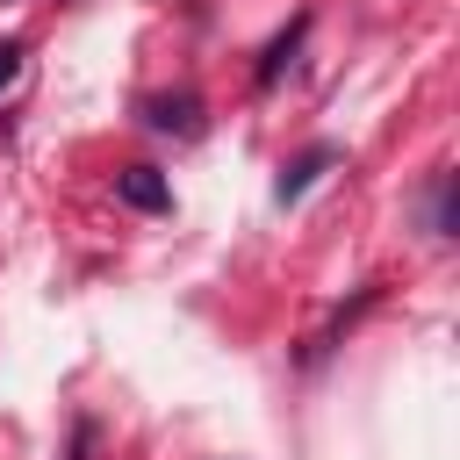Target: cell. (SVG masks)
Returning <instances> with one entry per match:
<instances>
[{
    "label": "cell",
    "mask_w": 460,
    "mask_h": 460,
    "mask_svg": "<svg viewBox=\"0 0 460 460\" xmlns=\"http://www.w3.org/2000/svg\"><path fill=\"white\" fill-rule=\"evenodd\" d=\"M115 194H122L129 208H151V216L172 201V194H165V180H158L151 165H122V172H115Z\"/></svg>",
    "instance_id": "obj_1"
},
{
    "label": "cell",
    "mask_w": 460,
    "mask_h": 460,
    "mask_svg": "<svg viewBox=\"0 0 460 460\" xmlns=\"http://www.w3.org/2000/svg\"><path fill=\"white\" fill-rule=\"evenodd\" d=\"M151 129H180V137H194V129H201V108H194L187 93H180V101H158V108H151Z\"/></svg>",
    "instance_id": "obj_2"
},
{
    "label": "cell",
    "mask_w": 460,
    "mask_h": 460,
    "mask_svg": "<svg viewBox=\"0 0 460 460\" xmlns=\"http://www.w3.org/2000/svg\"><path fill=\"white\" fill-rule=\"evenodd\" d=\"M323 165H331V151H309V158H302V165H295V172L280 180V201H295V194H302V187H309V180H316Z\"/></svg>",
    "instance_id": "obj_3"
},
{
    "label": "cell",
    "mask_w": 460,
    "mask_h": 460,
    "mask_svg": "<svg viewBox=\"0 0 460 460\" xmlns=\"http://www.w3.org/2000/svg\"><path fill=\"white\" fill-rule=\"evenodd\" d=\"M295 36H302V22H295L288 36H273V50H266V65H259V79H266V86L280 79V65H288V50H295Z\"/></svg>",
    "instance_id": "obj_4"
},
{
    "label": "cell",
    "mask_w": 460,
    "mask_h": 460,
    "mask_svg": "<svg viewBox=\"0 0 460 460\" xmlns=\"http://www.w3.org/2000/svg\"><path fill=\"white\" fill-rule=\"evenodd\" d=\"M14 72H22V43H0V86H14Z\"/></svg>",
    "instance_id": "obj_5"
}]
</instances>
